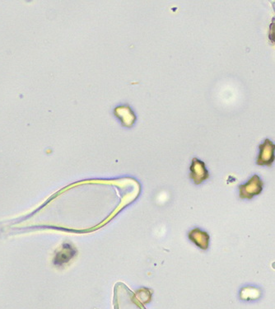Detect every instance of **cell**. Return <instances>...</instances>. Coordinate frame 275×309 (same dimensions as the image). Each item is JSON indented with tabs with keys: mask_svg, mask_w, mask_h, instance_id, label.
Segmentation results:
<instances>
[{
	"mask_svg": "<svg viewBox=\"0 0 275 309\" xmlns=\"http://www.w3.org/2000/svg\"><path fill=\"white\" fill-rule=\"evenodd\" d=\"M262 190V182L257 176H254L247 184L240 187L241 197L243 198H251L255 195L259 194Z\"/></svg>",
	"mask_w": 275,
	"mask_h": 309,
	"instance_id": "3",
	"label": "cell"
},
{
	"mask_svg": "<svg viewBox=\"0 0 275 309\" xmlns=\"http://www.w3.org/2000/svg\"><path fill=\"white\" fill-rule=\"evenodd\" d=\"M270 39L274 42L275 45V19L271 23V32H270Z\"/></svg>",
	"mask_w": 275,
	"mask_h": 309,
	"instance_id": "6",
	"label": "cell"
},
{
	"mask_svg": "<svg viewBox=\"0 0 275 309\" xmlns=\"http://www.w3.org/2000/svg\"><path fill=\"white\" fill-rule=\"evenodd\" d=\"M275 145L271 140H266L261 145V154L259 156L258 164L271 165L275 160Z\"/></svg>",
	"mask_w": 275,
	"mask_h": 309,
	"instance_id": "2",
	"label": "cell"
},
{
	"mask_svg": "<svg viewBox=\"0 0 275 309\" xmlns=\"http://www.w3.org/2000/svg\"><path fill=\"white\" fill-rule=\"evenodd\" d=\"M188 237L192 243H194L201 249H206L209 246V235L199 228H194L190 231L188 234Z\"/></svg>",
	"mask_w": 275,
	"mask_h": 309,
	"instance_id": "5",
	"label": "cell"
},
{
	"mask_svg": "<svg viewBox=\"0 0 275 309\" xmlns=\"http://www.w3.org/2000/svg\"><path fill=\"white\" fill-rule=\"evenodd\" d=\"M77 255V250L70 243H64L59 252L54 257V264L56 266H61L69 262Z\"/></svg>",
	"mask_w": 275,
	"mask_h": 309,
	"instance_id": "1",
	"label": "cell"
},
{
	"mask_svg": "<svg viewBox=\"0 0 275 309\" xmlns=\"http://www.w3.org/2000/svg\"><path fill=\"white\" fill-rule=\"evenodd\" d=\"M190 171H191L190 177H191L192 180L194 181V183L197 185L204 182V180H206L209 177L208 172L204 167V163L200 162L199 160L196 159V158H194L193 162H192Z\"/></svg>",
	"mask_w": 275,
	"mask_h": 309,
	"instance_id": "4",
	"label": "cell"
}]
</instances>
